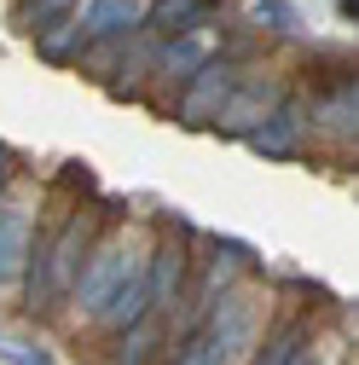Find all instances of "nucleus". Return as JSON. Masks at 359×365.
<instances>
[{"mask_svg":"<svg viewBox=\"0 0 359 365\" xmlns=\"http://www.w3.org/2000/svg\"><path fill=\"white\" fill-rule=\"evenodd\" d=\"M140 267H145V261H140V250H133L128 232H116L110 244H99L93 255H87V267L76 272V302H81V313H105V302H110Z\"/></svg>","mask_w":359,"mask_h":365,"instance_id":"obj_1","label":"nucleus"},{"mask_svg":"<svg viewBox=\"0 0 359 365\" xmlns=\"http://www.w3.org/2000/svg\"><path fill=\"white\" fill-rule=\"evenodd\" d=\"M301 133H313V105H307V93H279V105L261 116V128H249L244 140H249V151H261V157H290L296 145H301Z\"/></svg>","mask_w":359,"mask_h":365,"instance_id":"obj_2","label":"nucleus"},{"mask_svg":"<svg viewBox=\"0 0 359 365\" xmlns=\"http://www.w3.org/2000/svg\"><path fill=\"white\" fill-rule=\"evenodd\" d=\"M313 122H319V133H336V140H353L359 145V70L353 76H336L319 105H313Z\"/></svg>","mask_w":359,"mask_h":365,"instance_id":"obj_3","label":"nucleus"},{"mask_svg":"<svg viewBox=\"0 0 359 365\" xmlns=\"http://www.w3.org/2000/svg\"><path fill=\"white\" fill-rule=\"evenodd\" d=\"M186 81H192V93H186V105H180V116H186V122L220 116L227 93H238V70H232V64H197Z\"/></svg>","mask_w":359,"mask_h":365,"instance_id":"obj_4","label":"nucleus"},{"mask_svg":"<svg viewBox=\"0 0 359 365\" xmlns=\"http://www.w3.org/2000/svg\"><path fill=\"white\" fill-rule=\"evenodd\" d=\"M279 105V87L273 81H266V76H238V99L227 93V105H220V116H214V128H227V133H249L266 110H273Z\"/></svg>","mask_w":359,"mask_h":365,"instance_id":"obj_5","label":"nucleus"},{"mask_svg":"<svg viewBox=\"0 0 359 365\" xmlns=\"http://www.w3.org/2000/svg\"><path fill=\"white\" fill-rule=\"evenodd\" d=\"M76 24L87 41H116V35H133V24H145V12L140 0H81Z\"/></svg>","mask_w":359,"mask_h":365,"instance_id":"obj_6","label":"nucleus"},{"mask_svg":"<svg viewBox=\"0 0 359 365\" xmlns=\"http://www.w3.org/2000/svg\"><path fill=\"white\" fill-rule=\"evenodd\" d=\"M29 267V209L18 197L0 203V290L18 284V272Z\"/></svg>","mask_w":359,"mask_h":365,"instance_id":"obj_7","label":"nucleus"},{"mask_svg":"<svg viewBox=\"0 0 359 365\" xmlns=\"http://www.w3.org/2000/svg\"><path fill=\"white\" fill-rule=\"evenodd\" d=\"M203 12H209V0H157L145 12V29L151 35H186V29H197Z\"/></svg>","mask_w":359,"mask_h":365,"instance_id":"obj_8","label":"nucleus"},{"mask_svg":"<svg viewBox=\"0 0 359 365\" xmlns=\"http://www.w3.org/2000/svg\"><path fill=\"white\" fill-rule=\"evenodd\" d=\"M64 6H81V0H35V18H58Z\"/></svg>","mask_w":359,"mask_h":365,"instance_id":"obj_9","label":"nucleus"},{"mask_svg":"<svg viewBox=\"0 0 359 365\" xmlns=\"http://www.w3.org/2000/svg\"><path fill=\"white\" fill-rule=\"evenodd\" d=\"M348 18H359V6H348Z\"/></svg>","mask_w":359,"mask_h":365,"instance_id":"obj_10","label":"nucleus"}]
</instances>
